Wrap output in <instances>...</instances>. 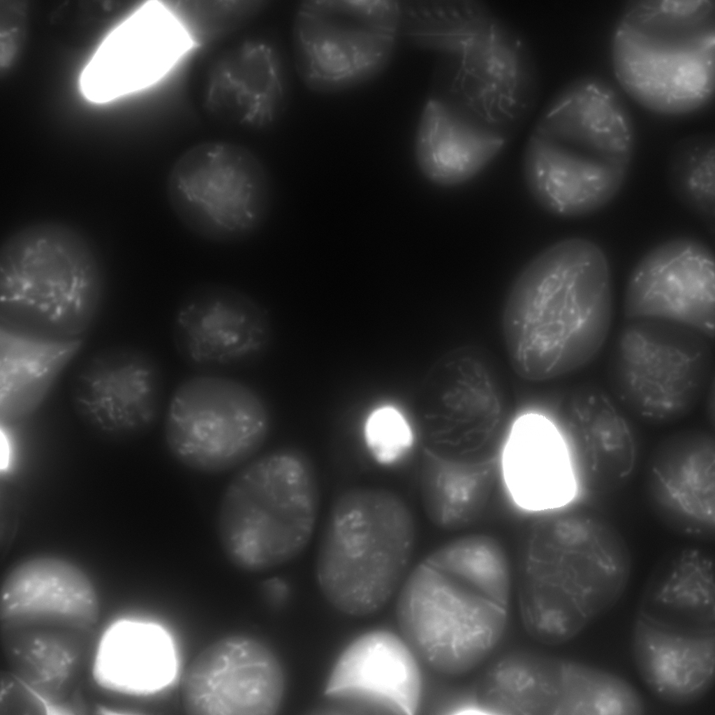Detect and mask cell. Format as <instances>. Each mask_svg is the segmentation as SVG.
<instances>
[{"label": "cell", "instance_id": "cell-12", "mask_svg": "<svg viewBox=\"0 0 715 715\" xmlns=\"http://www.w3.org/2000/svg\"><path fill=\"white\" fill-rule=\"evenodd\" d=\"M166 196L181 224L208 242L233 244L254 235L271 209L272 184L248 148L210 141L183 152L167 176Z\"/></svg>", "mask_w": 715, "mask_h": 715}, {"label": "cell", "instance_id": "cell-2", "mask_svg": "<svg viewBox=\"0 0 715 715\" xmlns=\"http://www.w3.org/2000/svg\"><path fill=\"white\" fill-rule=\"evenodd\" d=\"M511 576L500 544L483 535L456 539L411 573L397 605L404 641L416 657L446 675L481 664L504 633Z\"/></svg>", "mask_w": 715, "mask_h": 715}, {"label": "cell", "instance_id": "cell-30", "mask_svg": "<svg viewBox=\"0 0 715 715\" xmlns=\"http://www.w3.org/2000/svg\"><path fill=\"white\" fill-rule=\"evenodd\" d=\"M82 344L81 339H44L0 327L1 423L15 422L32 413Z\"/></svg>", "mask_w": 715, "mask_h": 715}, {"label": "cell", "instance_id": "cell-10", "mask_svg": "<svg viewBox=\"0 0 715 715\" xmlns=\"http://www.w3.org/2000/svg\"><path fill=\"white\" fill-rule=\"evenodd\" d=\"M713 339L672 322L626 320L609 358L613 395L648 421L686 415L714 385Z\"/></svg>", "mask_w": 715, "mask_h": 715}, {"label": "cell", "instance_id": "cell-32", "mask_svg": "<svg viewBox=\"0 0 715 715\" xmlns=\"http://www.w3.org/2000/svg\"><path fill=\"white\" fill-rule=\"evenodd\" d=\"M562 661L533 652L506 655L484 675L472 706L480 714L560 715Z\"/></svg>", "mask_w": 715, "mask_h": 715}, {"label": "cell", "instance_id": "cell-15", "mask_svg": "<svg viewBox=\"0 0 715 715\" xmlns=\"http://www.w3.org/2000/svg\"><path fill=\"white\" fill-rule=\"evenodd\" d=\"M285 691L275 653L252 637L233 635L205 647L188 666L183 707L192 715H273Z\"/></svg>", "mask_w": 715, "mask_h": 715}, {"label": "cell", "instance_id": "cell-14", "mask_svg": "<svg viewBox=\"0 0 715 715\" xmlns=\"http://www.w3.org/2000/svg\"><path fill=\"white\" fill-rule=\"evenodd\" d=\"M172 340L182 360L201 374L247 368L268 353L271 321L266 309L242 290L198 283L179 302Z\"/></svg>", "mask_w": 715, "mask_h": 715}, {"label": "cell", "instance_id": "cell-19", "mask_svg": "<svg viewBox=\"0 0 715 715\" xmlns=\"http://www.w3.org/2000/svg\"><path fill=\"white\" fill-rule=\"evenodd\" d=\"M422 681L416 656L406 642L387 631L365 633L335 662L324 691L333 709L346 714L413 715Z\"/></svg>", "mask_w": 715, "mask_h": 715}, {"label": "cell", "instance_id": "cell-29", "mask_svg": "<svg viewBox=\"0 0 715 715\" xmlns=\"http://www.w3.org/2000/svg\"><path fill=\"white\" fill-rule=\"evenodd\" d=\"M11 672L58 709L78 679L91 643V629L54 626L2 627Z\"/></svg>", "mask_w": 715, "mask_h": 715}, {"label": "cell", "instance_id": "cell-34", "mask_svg": "<svg viewBox=\"0 0 715 715\" xmlns=\"http://www.w3.org/2000/svg\"><path fill=\"white\" fill-rule=\"evenodd\" d=\"M258 3L180 1L167 4L199 45L248 19L258 10Z\"/></svg>", "mask_w": 715, "mask_h": 715}, {"label": "cell", "instance_id": "cell-1", "mask_svg": "<svg viewBox=\"0 0 715 715\" xmlns=\"http://www.w3.org/2000/svg\"><path fill=\"white\" fill-rule=\"evenodd\" d=\"M612 304L610 266L598 245L570 238L543 251L517 277L503 307L515 372L541 381L584 366L606 340Z\"/></svg>", "mask_w": 715, "mask_h": 715}, {"label": "cell", "instance_id": "cell-28", "mask_svg": "<svg viewBox=\"0 0 715 715\" xmlns=\"http://www.w3.org/2000/svg\"><path fill=\"white\" fill-rule=\"evenodd\" d=\"M176 671L175 649L168 633L157 624L131 619L116 621L107 628L92 668L100 686L130 695L160 691L173 680Z\"/></svg>", "mask_w": 715, "mask_h": 715}, {"label": "cell", "instance_id": "cell-27", "mask_svg": "<svg viewBox=\"0 0 715 715\" xmlns=\"http://www.w3.org/2000/svg\"><path fill=\"white\" fill-rule=\"evenodd\" d=\"M714 563L695 547L675 550L654 568L637 614L654 624L698 632H715Z\"/></svg>", "mask_w": 715, "mask_h": 715}, {"label": "cell", "instance_id": "cell-25", "mask_svg": "<svg viewBox=\"0 0 715 715\" xmlns=\"http://www.w3.org/2000/svg\"><path fill=\"white\" fill-rule=\"evenodd\" d=\"M508 138L432 91L417 125L414 158L429 182L457 186L485 169Z\"/></svg>", "mask_w": 715, "mask_h": 715}, {"label": "cell", "instance_id": "cell-6", "mask_svg": "<svg viewBox=\"0 0 715 715\" xmlns=\"http://www.w3.org/2000/svg\"><path fill=\"white\" fill-rule=\"evenodd\" d=\"M103 284L99 256L82 232L57 221L29 223L1 246V327L80 339L98 313Z\"/></svg>", "mask_w": 715, "mask_h": 715}, {"label": "cell", "instance_id": "cell-3", "mask_svg": "<svg viewBox=\"0 0 715 715\" xmlns=\"http://www.w3.org/2000/svg\"><path fill=\"white\" fill-rule=\"evenodd\" d=\"M568 506L534 525L517 579L523 626L548 646L571 640L612 609L631 574L614 526L587 507Z\"/></svg>", "mask_w": 715, "mask_h": 715}, {"label": "cell", "instance_id": "cell-7", "mask_svg": "<svg viewBox=\"0 0 715 715\" xmlns=\"http://www.w3.org/2000/svg\"><path fill=\"white\" fill-rule=\"evenodd\" d=\"M415 538L412 513L399 495L373 487L342 492L330 508L316 554L323 596L346 615L377 612L401 584Z\"/></svg>", "mask_w": 715, "mask_h": 715}, {"label": "cell", "instance_id": "cell-33", "mask_svg": "<svg viewBox=\"0 0 715 715\" xmlns=\"http://www.w3.org/2000/svg\"><path fill=\"white\" fill-rule=\"evenodd\" d=\"M715 138L700 132L679 140L672 147L667 164L670 190L687 209L708 225L715 217Z\"/></svg>", "mask_w": 715, "mask_h": 715}, {"label": "cell", "instance_id": "cell-8", "mask_svg": "<svg viewBox=\"0 0 715 715\" xmlns=\"http://www.w3.org/2000/svg\"><path fill=\"white\" fill-rule=\"evenodd\" d=\"M319 506L317 478L301 450L282 448L245 464L221 496L216 533L227 559L260 572L297 557L309 543Z\"/></svg>", "mask_w": 715, "mask_h": 715}, {"label": "cell", "instance_id": "cell-18", "mask_svg": "<svg viewBox=\"0 0 715 715\" xmlns=\"http://www.w3.org/2000/svg\"><path fill=\"white\" fill-rule=\"evenodd\" d=\"M163 382L156 360L142 350L117 346L87 358L70 385L73 409L93 430L110 436L149 430L161 411Z\"/></svg>", "mask_w": 715, "mask_h": 715}, {"label": "cell", "instance_id": "cell-11", "mask_svg": "<svg viewBox=\"0 0 715 715\" xmlns=\"http://www.w3.org/2000/svg\"><path fill=\"white\" fill-rule=\"evenodd\" d=\"M397 0L302 1L292 28L295 67L310 91L351 90L377 78L400 37Z\"/></svg>", "mask_w": 715, "mask_h": 715}, {"label": "cell", "instance_id": "cell-26", "mask_svg": "<svg viewBox=\"0 0 715 715\" xmlns=\"http://www.w3.org/2000/svg\"><path fill=\"white\" fill-rule=\"evenodd\" d=\"M631 646L640 678L663 702L692 705L714 686L715 632L669 628L636 616Z\"/></svg>", "mask_w": 715, "mask_h": 715}, {"label": "cell", "instance_id": "cell-17", "mask_svg": "<svg viewBox=\"0 0 715 715\" xmlns=\"http://www.w3.org/2000/svg\"><path fill=\"white\" fill-rule=\"evenodd\" d=\"M714 253L702 242L683 237L648 251L628 279L624 313L628 319H655L684 325L714 339Z\"/></svg>", "mask_w": 715, "mask_h": 715}, {"label": "cell", "instance_id": "cell-31", "mask_svg": "<svg viewBox=\"0 0 715 715\" xmlns=\"http://www.w3.org/2000/svg\"><path fill=\"white\" fill-rule=\"evenodd\" d=\"M498 467L494 457H457L425 448L420 482L429 519L445 529L462 527L475 520L492 493Z\"/></svg>", "mask_w": 715, "mask_h": 715}, {"label": "cell", "instance_id": "cell-37", "mask_svg": "<svg viewBox=\"0 0 715 715\" xmlns=\"http://www.w3.org/2000/svg\"><path fill=\"white\" fill-rule=\"evenodd\" d=\"M0 448H1V452H0V454H1V457H0V459H1V464H0L1 469V470H3V469L6 470L7 468L8 467L10 462V456H11L10 455H11L10 454V450H11V448H10V443L8 441V439L6 435H5L2 432V431H1V447H0Z\"/></svg>", "mask_w": 715, "mask_h": 715}, {"label": "cell", "instance_id": "cell-5", "mask_svg": "<svg viewBox=\"0 0 715 715\" xmlns=\"http://www.w3.org/2000/svg\"><path fill=\"white\" fill-rule=\"evenodd\" d=\"M611 55L621 87L646 109L678 115L704 108L714 94V1H629Z\"/></svg>", "mask_w": 715, "mask_h": 715}, {"label": "cell", "instance_id": "cell-20", "mask_svg": "<svg viewBox=\"0 0 715 715\" xmlns=\"http://www.w3.org/2000/svg\"><path fill=\"white\" fill-rule=\"evenodd\" d=\"M554 421L570 452L578 498L607 494L630 476L636 457L634 436L625 416L602 388L591 383L571 388L561 399Z\"/></svg>", "mask_w": 715, "mask_h": 715}, {"label": "cell", "instance_id": "cell-36", "mask_svg": "<svg viewBox=\"0 0 715 715\" xmlns=\"http://www.w3.org/2000/svg\"><path fill=\"white\" fill-rule=\"evenodd\" d=\"M1 714H50L48 704L11 672L1 676Z\"/></svg>", "mask_w": 715, "mask_h": 715}, {"label": "cell", "instance_id": "cell-21", "mask_svg": "<svg viewBox=\"0 0 715 715\" xmlns=\"http://www.w3.org/2000/svg\"><path fill=\"white\" fill-rule=\"evenodd\" d=\"M715 439L706 430L673 434L654 450L648 493L660 518L680 532L702 538L715 526Z\"/></svg>", "mask_w": 715, "mask_h": 715}, {"label": "cell", "instance_id": "cell-4", "mask_svg": "<svg viewBox=\"0 0 715 715\" xmlns=\"http://www.w3.org/2000/svg\"><path fill=\"white\" fill-rule=\"evenodd\" d=\"M533 133L545 192L576 217L593 214L618 193L635 148L629 110L617 90L594 76L577 78L550 101Z\"/></svg>", "mask_w": 715, "mask_h": 715}, {"label": "cell", "instance_id": "cell-9", "mask_svg": "<svg viewBox=\"0 0 715 715\" xmlns=\"http://www.w3.org/2000/svg\"><path fill=\"white\" fill-rule=\"evenodd\" d=\"M439 59L432 91L508 137L532 111L538 74L526 40L481 6L432 34Z\"/></svg>", "mask_w": 715, "mask_h": 715}, {"label": "cell", "instance_id": "cell-16", "mask_svg": "<svg viewBox=\"0 0 715 715\" xmlns=\"http://www.w3.org/2000/svg\"><path fill=\"white\" fill-rule=\"evenodd\" d=\"M166 3H145L101 43L80 78L82 94L101 103L147 88L197 47Z\"/></svg>", "mask_w": 715, "mask_h": 715}, {"label": "cell", "instance_id": "cell-13", "mask_svg": "<svg viewBox=\"0 0 715 715\" xmlns=\"http://www.w3.org/2000/svg\"><path fill=\"white\" fill-rule=\"evenodd\" d=\"M270 427L268 406L255 389L221 374H200L173 391L164 436L170 454L184 466L219 474L256 455Z\"/></svg>", "mask_w": 715, "mask_h": 715}, {"label": "cell", "instance_id": "cell-35", "mask_svg": "<svg viewBox=\"0 0 715 715\" xmlns=\"http://www.w3.org/2000/svg\"><path fill=\"white\" fill-rule=\"evenodd\" d=\"M369 452L376 462L391 465L402 458L414 443L411 425L400 409L390 404L372 410L363 427Z\"/></svg>", "mask_w": 715, "mask_h": 715}, {"label": "cell", "instance_id": "cell-22", "mask_svg": "<svg viewBox=\"0 0 715 715\" xmlns=\"http://www.w3.org/2000/svg\"><path fill=\"white\" fill-rule=\"evenodd\" d=\"M513 502L531 513L552 512L578 499V486L566 441L555 422L526 413L511 424L499 460Z\"/></svg>", "mask_w": 715, "mask_h": 715}, {"label": "cell", "instance_id": "cell-23", "mask_svg": "<svg viewBox=\"0 0 715 715\" xmlns=\"http://www.w3.org/2000/svg\"><path fill=\"white\" fill-rule=\"evenodd\" d=\"M99 615L89 577L73 563L38 556L17 565L1 590L2 627L54 625L92 629Z\"/></svg>", "mask_w": 715, "mask_h": 715}, {"label": "cell", "instance_id": "cell-24", "mask_svg": "<svg viewBox=\"0 0 715 715\" xmlns=\"http://www.w3.org/2000/svg\"><path fill=\"white\" fill-rule=\"evenodd\" d=\"M499 369L487 352L475 346L452 350L436 372L435 406L447 445H482L498 430L506 410Z\"/></svg>", "mask_w": 715, "mask_h": 715}]
</instances>
